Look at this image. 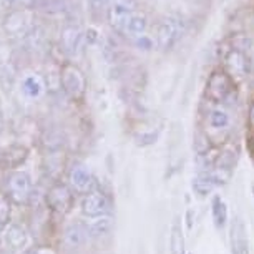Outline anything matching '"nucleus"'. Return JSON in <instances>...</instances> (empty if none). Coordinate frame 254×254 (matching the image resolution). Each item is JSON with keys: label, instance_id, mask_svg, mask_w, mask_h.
Here are the masks:
<instances>
[{"label": "nucleus", "instance_id": "1", "mask_svg": "<svg viewBox=\"0 0 254 254\" xmlns=\"http://www.w3.org/2000/svg\"><path fill=\"white\" fill-rule=\"evenodd\" d=\"M204 100L213 105L224 108H234L239 102L238 81L231 78L221 66L214 68L206 78L204 83Z\"/></svg>", "mask_w": 254, "mask_h": 254}, {"label": "nucleus", "instance_id": "24", "mask_svg": "<svg viewBox=\"0 0 254 254\" xmlns=\"http://www.w3.org/2000/svg\"><path fill=\"white\" fill-rule=\"evenodd\" d=\"M194 218H196V213H194V209L193 208H188L186 209V214H185V224H186V229L188 231H191L193 229V221H194Z\"/></svg>", "mask_w": 254, "mask_h": 254}, {"label": "nucleus", "instance_id": "25", "mask_svg": "<svg viewBox=\"0 0 254 254\" xmlns=\"http://www.w3.org/2000/svg\"><path fill=\"white\" fill-rule=\"evenodd\" d=\"M90 2V5H92L95 10H100V8H105L108 5L110 2H112V0H88Z\"/></svg>", "mask_w": 254, "mask_h": 254}, {"label": "nucleus", "instance_id": "16", "mask_svg": "<svg viewBox=\"0 0 254 254\" xmlns=\"http://www.w3.org/2000/svg\"><path fill=\"white\" fill-rule=\"evenodd\" d=\"M27 156L28 151L23 146H10L0 153V168H5V170L18 168L22 163H25Z\"/></svg>", "mask_w": 254, "mask_h": 254}, {"label": "nucleus", "instance_id": "5", "mask_svg": "<svg viewBox=\"0 0 254 254\" xmlns=\"http://www.w3.org/2000/svg\"><path fill=\"white\" fill-rule=\"evenodd\" d=\"M49 208L57 214H68L75 203V191L66 183H54L45 194Z\"/></svg>", "mask_w": 254, "mask_h": 254}, {"label": "nucleus", "instance_id": "23", "mask_svg": "<svg viewBox=\"0 0 254 254\" xmlns=\"http://www.w3.org/2000/svg\"><path fill=\"white\" fill-rule=\"evenodd\" d=\"M246 123L249 128V133H254V100L249 103L248 107V117H246Z\"/></svg>", "mask_w": 254, "mask_h": 254}, {"label": "nucleus", "instance_id": "2", "mask_svg": "<svg viewBox=\"0 0 254 254\" xmlns=\"http://www.w3.org/2000/svg\"><path fill=\"white\" fill-rule=\"evenodd\" d=\"M188 30V22L178 13H165L155 25V44L161 52L173 50Z\"/></svg>", "mask_w": 254, "mask_h": 254}, {"label": "nucleus", "instance_id": "8", "mask_svg": "<svg viewBox=\"0 0 254 254\" xmlns=\"http://www.w3.org/2000/svg\"><path fill=\"white\" fill-rule=\"evenodd\" d=\"M68 185L75 193L78 194H87L90 191L95 190V178L90 171V168L85 163L75 161L73 165L68 168V175H66Z\"/></svg>", "mask_w": 254, "mask_h": 254}, {"label": "nucleus", "instance_id": "20", "mask_svg": "<svg viewBox=\"0 0 254 254\" xmlns=\"http://www.w3.org/2000/svg\"><path fill=\"white\" fill-rule=\"evenodd\" d=\"M135 45H136V49L138 50H141V52H151L153 49H156V44H155V38H153L151 35H141V37H138L135 38Z\"/></svg>", "mask_w": 254, "mask_h": 254}, {"label": "nucleus", "instance_id": "27", "mask_svg": "<svg viewBox=\"0 0 254 254\" xmlns=\"http://www.w3.org/2000/svg\"><path fill=\"white\" fill-rule=\"evenodd\" d=\"M38 254H44V251H42V249H38Z\"/></svg>", "mask_w": 254, "mask_h": 254}, {"label": "nucleus", "instance_id": "28", "mask_svg": "<svg viewBox=\"0 0 254 254\" xmlns=\"http://www.w3.org/2000/svg\"><path fill=\"white\" fill-rule=\"evenodd\" d=\"M188 254H191V253H188Z\"/></svg>", "mask_w": 254, "mask_h": 254}, {"label": "nucleus", "instance_id": "13", "mask_svg": "<svg viewBox=\"0 0 254 254\" xmlns=\"http://www.w3.org/2000/svg\"><path fill=\"white\" fill-rule=\"evenodd\" d=\"M211 219L218 231L228 228L229 224V209L226 201L223 199L221 194H213L211 196Z\"/></svg>", "mask_w": 254, "mask_h": 254}, {"label": "nucleus", "instance_id": "12", "mask_svg": "<svg viewBox=\"0 0 254 254\" xmlns=\"http://www.w3.org/2000/svg\"><path fill=\"white\" fill-rule=\"evenodd\" d=\"M2 239H3V243H5V246L10 248L12 251H22L28 243V234L22 224L8 223L5 229H3Z\"/></svg>", "mask_w": 254, "mask_h": 254}, {"label": "nucleus", "instance_id": "6", "mask_svg": "<svg viewBox=\"0 0 254 254\" xmlns=\"http://www.w3.org/2000/svg\"><path fill=\"white\" fill-rule=\"evenodd\" d=\"M80 211L87 219L100 218L105 214H112V201L103 191L93 190L83 194L80 199Z\"/></svg>", "mask_w": 254, "mask_h": 254}, {"label": "nucleus", "instance_id": "10", "mask_svg": "<svg viewBox=\"0 0 254 254\" xmlns=\"http://www.w3.org/2000/svg\"><path fill=\"white\" fill-rule=\"evenodd\" d=\"M90 239V233L87 228V223L83 221H71L64 228L62 233V241L66 249H80L85 246Z\"/></svg>", "mask_w": 254, "mask_h": 254}, {"label": "nucleus", "instance_id": "15", "mask_svg": "<svg viewBox=\"0 0 254 254\" xmlns=\"http://www.w3.org/2000/svg\"><path fill=\"white\" fill-rule=\"evenodd\" d=\"M170 254H188L186 251V238L183 229V219L180 216H175L170 226Z\"/></svg>", "mask_w": 254, "mask_h": 254}, {"label": "nucleus", "instance_id": "14", "mask_svg": "<svg viewBox=\"0 0 254 254\" xmlns=\"http://www.w3.org/2000/svg\"><path fill=\"white\" fill-rule=\"evenodd\" d=\"M216 190H218V186L209 176V171H198V173L191 178V191L194 193V196H198L201 199L213 196Z\"/></svg>", "mask_w": 254, "mask_h": 254}, {"label": "nucleus", "instance_id": "18", "mask_svg": "<svg viewBox=\"0 0 254 254\" xmlns=\"http://www.w3.org/2000/svg\"><path fill=\"white\" fill-rule=\"evenodd\" d=\"M214 148V143L211 141L208 133L204 131L203 127H196L193 133V150L194 156H203L206 153H209Z\"/></svg>", "mask_w": 254, "mask_h": 254}, {"label": "nucleus", "instance_id": "7", "mask_svg": "<svg viewBox=\"0 0 254 254\" xmlns=\"http://www.w3.org/2000/svg\"><path fill=\"white\" fill-rule=\"evenodd\" d=\"M62 87H64L65 93L68 95L71 100H81L85 97V90H87V81L81 73V70L75 65H65L60 75Z\"/></svg>", "mask_w": 254, "mask_h": 254}, {"label": "nucleus", "instance_id": "11", "mask_svg": "<svg viewBox=\"0 0 254 254\" xmlns=\"http://www.w3.org/2000/svg\"><path fill=\"white\" fill-rule=\"evenodd\" d=\"M7 188L10 198L15 199L17 203H27L32 196V180L25 171H15L8 178Z\"/></svg>", "mask_w": 254, "mask_h": 254}, {"label": "nucleus", "instance_id": "9", "mask_svg": "<svg viewBox=\"0 0 254 254\" xmlns=\"http://www.w3.org/2000/svg\"><path fill=\"white\" fill-rule=\"evenodd\" d=\"M229 251L231 254H251L248 226L239 216L229 221Z\"/></svg>", "mask_w": 254, "mask_h": 254}, {"label": "nucleus", "instance_id": "3", "mask_svg": "<svg viewBox=\"0 0 254 254\" xmlns=\"http://www.w3.org/2000/svg\"><path fill=\"white\" fill-rule=\"evenodd\" d=\"M209 108L206 110V113L203 115L204 125L201 127L204 128V131L208 133L211 141L214 138V133L218 135H223V138L226 141H229V133H231V125H233V118H231V110L219 107V105H213L209 103Z\"/></svg>", "mask_w": 254, "mask_h": 254}, {"label": "nucleus", "instance_id": "26", "mask_svg": "<svg viewBox=\"0 0 254 254\" xmlns=\"http://www.w3.org/2000/svg\"><path fill=\"white\" fill-rule=\"evenodd\" d=\"M251 194H253V198H254V183L251 185Z\"/></svg>", "mask_w": 254, "mask_h": 254}, {"label": "nucleus", "instance_id": "21", "mask_svg": "<svg viewBox=\"0 0 254 254\" xmlns=\"http://www.w3.org/2000/svg\"><path fill=\"white\" fill-rule=\"evenodd\" d=\"M23 90H25V93L30 95V97H37V95H40V92H42L40 80L35 78V76H28V78L25 80V83H23Z\"/></svg>", "mask_w": 254, "mask_h": 254}, {"label": "nucleus", "instance_id": "22", "mask_svg": "<svg viewBox=\"0 0 254 254\" xmlns=\"http://www.w3.org/2000/svg\"><path fill=\"white\" fill-rule=\"evenodd\" d=\"M8 216H10V208L5 199H0V228L8 223Z\"/></svg>", "mask_w": 254, "mask_h": 254}, {"label": "nucleus", "instance_id": "19", "mask_svg": "<svg viewBox=\"0 0 254 254\" xmlns=\"http://www.w3.org/2000/svg\"><path fill=\"white\" fill-rule=\"evenodd\" d=\"M158 138H160V130H146V131H141L138 133V135L135 136V141L138 146L141 148H146V146H151L155 145V143L158 141Z\"/></svg>", "mask_w": 254, "mask_h": 254}, {"label": "nucleus", "instance_id": "17", "mask_svg": "<svg viewBox=\"0 0 254 254\" xmlns=\"http://www.w3.org/2000/svg\"><path fill=\"white\" fill-rule=\"evenodd\" d=\"M113 226H115V221H113L112 214H105V216L93 218L87 221V228H88L90 238L92 239H100V238L108 236V234L113 231Z\"/></svg>", "mask_w": 254, "mask_h": 254}, {"label": "nucleus", "instance_id": "4", "mask_svg": "<svg viewBox=\"0 0 254 254\" xmlns=\"http://www.w3.org/2000/svg\"><path fill=\"white\" fill-rule=\"evenodd\" d=\"M221 68L239 83L251 71V60L248 57V52L228 47L221 55Z\"/></svg>", "mask_w": 254, "mask_h": 254}]
</instances>
